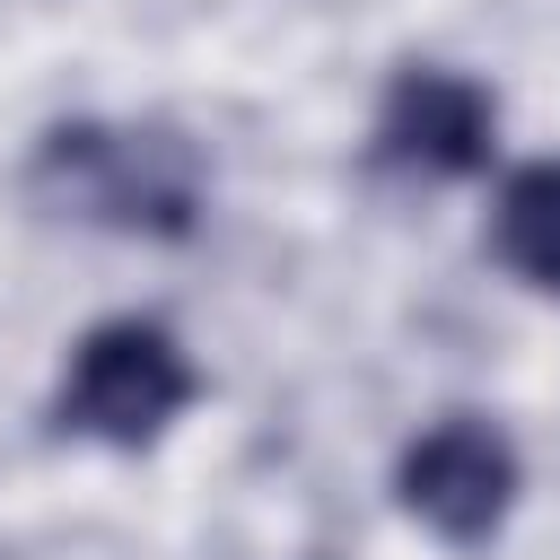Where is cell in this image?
<instances>
[{
    "label": "cell",
    "mask_w": 560,
    "mask_h": 560,
    "mask_svg": "<svg viewBox=\"0 0 560 560\" xmlns=\"http://www.w3.org/2000/svg\"><path fill=\"white\" fill-rule=\"evenodd\" d=\"M26 192L52 219H88L114 236H192L201 149L166 122H52L26 158Z\"/></svg>",
    "instance_id": "1"
},
{
    "label": "cell",
    "mask_w": 560,
    "mask_h": 560,
    "mask_svg": "<svg viewBox=\"0 0 560 560\" xmlns=\"http://www.w3.org/2000/svg\"><path fill=\"white\" fill-rule=\"evenodd\" d=\"M201 394L184 341L149 315H114L88 324L61 385H52V429L61 438H96V446H149L166 438V420Z\"/></svg>",
    "instance_id": "2"
},
{
    "label": "cell",
    "mask_w": 560,
    "mask_h": 560,
    "mask_svg": "<svg viewBox=\"0 0 560 560\" xmlns=\"http://www.w3.org/2000/svg\"><path fill=\"white\" fill-rule=\"evenodd\" d=\"M394 490L438 542H490L516 508V446L481 411H446L438 429H420L402 446Z\"/></svg>",
    "instance_id": "3"
},
{
    "label": "cell",
    "mask_w": 560,
    "mask_h": 560,
    "mask_svg": "<svg viewBox=\"0 0 560 560\" xmlns=\"http://www.w3.org/2000/svg\"><path fill=\"white\" fill-rule=\"evenodd\" d=\"M499 149V96L464 70L411 61L394 70L385 105H376V158L385 166H420V175H481Z\"/></svg>",
    "instance_id": "4"
},
{
    "label": "cell",
    "mask_w": 560,
    "mask_h": 560,
    "mask_svg": "<svg viewBox=\"0 0 560 560\" xmlns=\"http://www.w3.org/2000/svg\"><path fill=\"white\" fill-rule=\"evenodd\" d=\"M490 254L525 289L560 298V158H534V166H516L499 184V201H490Z\"/></svg>",
    "instance_id": "5"
}]
</instances>
